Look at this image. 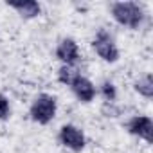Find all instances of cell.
Returning <instances> with one entry per match:
<instances>
[{
    "instance_id": "cell-1",
    "label": "cell",
    "mask_w": 153,
    "mask_h": 153,
    "mask_svg": "<svg viewBox=\"0 0 153 153\" xmlns=\"http://www.w3.org/2000/svg\"><path fill=\"white\" fill-rule=\"evenodd\" d=\"M112 15H114L117 24L130 27V29H139L144 22V11L135 2H115V4H112Z\"/></svg>"
},
{
    "instance_id": "cell-2",
    "label": "cell",
    "mask_w": 153,
    "mask_h": 153,
    "mask_svg": "<svg viewBox=\"0 0 153 153\" xmlns=\"http://www.w3.org/2000/svg\"><path fill=\"white\" fill-rule=\"evenodd\" d=\"M56 108H58V103H56V97L54 96L40 94L34 99V103L31 105L29 115L38 124H49L56 117Z\"/></svg>"
},
{
    "instance_id": "cell-3",
    "label": "cell",
    "mask_w": 153,
    "mask_h": 153,
    "mask_svg": "<svg viewBox=\"0 0 153 153\" xmlns=\"http://www.w3.org/2000/svg\"><path fill=\"white\" fill-rule=\"evenodd\" d=\"M92 45H94V51L97 52V56H99L101 59H105V61H108V63H115V61L119 59V49L115 47L114 38H112V34H110L108 31L101 29V31L96 34Z\"/></svg>"
},
{
    "instance_id": "cell-4",
    "label": "cell",
    "mask_w": 153,
    "mask_h": 153,
    "mask_svg": "<svg viewBox=\"0 0 153 153\" xmlns=\"http://www.w3.org/2000/svg\"><path fill=\"white\" fill-rule=\"evenodd\" d=\"M58 139H59V142H61L65 148H68V149H72V151H76V153L81 151V149L85 148V135H83V131H81L78 126H74V124H65V126H61Z\"/></svg>"
},
{
    "instance_id": "cell-5",
    "label": "cell",
    "mask_w": 153,
    "mask_h": 153,
    "mask_svg": "<svg viewBox=\"0 0 153 153\" xmlns=\"http://www.w3.org/2000/svg\"><path fill=\"white\" fill-rule=\"evenodd\" d=\"M128 131L139 139H144L146 142L153 140V121L148 115H135L126 124Z\"/></svg>"
},
{
    "instance_id": "cell-6",
    "label": "cell",
    "mask_w": 153,
    "mask_h": 153,
    "mask_svg": "<svg viewBox=\"0 0 153 153\" xmlns=\"http://www.w3.org/2000/svg\"><path fill=\"white\" fill-rule=\"evenodd\" d=\"M56 58L63 61V65H74L79 59V49L72 38H65L56 47Z\"/></svg>"
},
{
    "instance_id": "cell-7",
    "label": "cell",
    "mask_w": 153,
    "mask_h": 153,
    "mask_svg": "<svg viewBox=\"0 0 153 153\" xmlns=\"http://www.w3.org/2000/svg\"><path fill=\"white\" fill-rule=\"evenodd\" d=\"M70 88H72V92L76 94V97H78L81 103H90L96 97V87H94V83L90 79L85 78V76H79V78L70 85Z\"/></svg>"
},
{
    "instance_id": "cell-8",
    "label": "cell",
    "mask_w": 153,
    "mask_h": 153,
    "mask_svg": "<svg viewBox=\"0 0 153 153\" xmlns=\"http://www.w3.org/2000/svg\"><path fill=\"white\" fill-rule=\"evenodd\" d=\"M9 7H13L22 18H34L40 15L42 7L34 0H24V2H9Z\"/></svg>"
},
{
    "instance_id": "cell-9",
    "label": "cell",
    "mask_w": 153,
    "mask_h": 153,
    "mask_svg": "<svg viewBox=\"0 0 153 153\" xmlns=\"http://www.w3.org/2000/svg\"><path fill=\"white\" fill-rule=\"evenodd\" d=\"M79 70L76 68L74 65H61L59 67V70H58V79H59V83H63V85H72L76 79L79 78Z\"/></svg>"
},
{
    "instance_id": "cell-10",
    "label": "cell",
    "mask_w": 153,
    "mask_h": 153,
    "mask_svg": "<svg viewBox=\"0 0 153 153\" xmlns=\"http://www.w3.org/2000/svg\"><path fill=\"white\" fill-rule=\"evenodd\" d=\"M135 90L146 97V99H151L153 97V78H151V74L144 76V78H140L137 83H135Z\"/></svg>"
},
{
    "instance_id": "cell-11",
    "label": "cell",
    "mask_w": 153,
    "mask_h": 153,
    "mask_svg": "<svg viewBox=\"0 0 153 153\" xmlns=\"http://www.w3.org/2000/svg\"><path fill=\"white\" fill-rule=\"evenodd\" d=\"M101 94H103V97L106 99V103H114L115 97H117L115 87H114V83H110V81H105V83L101 85Z\"/></svg>"
},
{
    "instance_id": "cell-12",
    "label": "cell",
    "mask_w": 153,
    "mask_h": 153,
    "mask_svg": "<svg viewBox=\"0 0 153 153\" xmlns=\"http://www.w3.org/2000/svg\"><path fill=\"white\" fill-rule=\"evenodd\" d=\"M101 112H103L105 117H117V115L121 114V108H117L114 103H105V105L101 106Z\"/></svg>"
},
{
    "instance_id": "cell-13",
    "label": "cell",
    "mask_w": 153,
    "mask_h": 153,
    "mask_svg": "<svg viewBox=\"0 0 153 153\" xmlns=\"http://www.w3.org/2000/svg\"><path fill=\"white\" fill-rule=\"evenodd\" d=\"M11 115V106H9V101L0 94V119H7Z\"/></svg>"
}]
</instances>
